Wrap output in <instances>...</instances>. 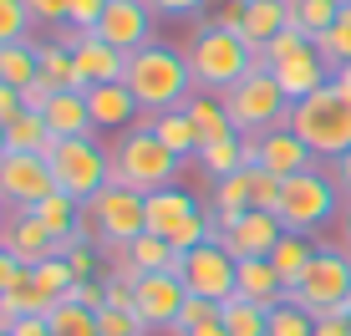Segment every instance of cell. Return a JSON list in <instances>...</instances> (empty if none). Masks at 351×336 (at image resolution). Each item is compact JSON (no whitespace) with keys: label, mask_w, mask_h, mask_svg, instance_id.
I'll list each match as a JSON object with an SVG mask.
<instances>
[{"label":"cell","mask_w":351,"mask_h":336,"mask_svg":"<svg viewBox=\"0 0 351 336\" xmlns=\"http://www.w3.org/2000/svg\"><path fill=\"white\" fill-rule=\"evenodd\" d=\"M346 250H351V209H346Z\"/></svg>","instance_id":"57"},{"label":"cell","mask_w":351,"mask_h":336,"mask_svg":"<svg viewBox=\"0 0 351 336\" xmlns=\"http://www.w3.org/2000/svg\"><path fill=\"white\" fill-rule=\"evenodd\" d=\"M0 82L16 87V92H26L31 82H41V51H36V41L0 46Z\"/></svg>","instance_id":"29"},{"label":"cell","mask_w":351,"mask_h":336,"mask_svg":"<svg viewBox=\"0 0 351 336\" xmlns=\"http://www.w3.org/2000/svg\"><path fill=\"white\" fill-rule=\"evenodd\" d=\"M341 311H346V316H351V296H346V306H341Z\"/></svg>","instance_id":"58"},{"label":"cell","mask_w":351,"mask_h":336,"mask_svg":"<svg viewBox=\"0 0 351 336\" xmlns=\"http://www.w3.org/2000/svg\"><path fill=\"white\" fill-rule=\"evenodd\" d=\"M275 82H280V92L290 102H306L311 92H321V87H331V67H326V56L311 46V51H300V56H285V62H275Z\"/></svg>","instance_id":"20"},{"label":"cell","mask_w":351,"mask_h":336,"mask_svg":"<svg viewBox=\"0 0 351 336\" xmlns=\"http://www.w3.org/2000/svg\"><path fill=\"white\" fill-rule=\"evenodd\" d=\"M209 321H219V301H204V296H189V301H184V311H178V321H173L168 331L189 336V331L209 326Z\"/></svg>","instance_id":"39"},{"label":"cell","mask_w":351,"mask_h":336,"mask_svg":"<svg viewBox=\"0 0 351 336\" xmlns=\"http://www.w3.org/2000/svg\"><path fill=\"white\" fill-rule=\"evenodd\" d=\"M224 107H229V117H234V128L245 138H265L275 128H290V107L295 102L280 92L275 71H250L234 92H224Z\"/></svg>","instance_id":"8"},{"label":"cell","mask_w":351,"mask_h":336,"mask_svg":"<svg viewBox=\"0 0 351 336\" xmlns=\"http://www.w3.org/2000/svg\"><path fill=\"white\" fill-rule=\"evenodd\" d=\"M71 56H77L82 87H102V82H123V77H128V51L107 46L102 36H92V31H77V36H71Z\"/></svg>","instance_id":"17"},{"label":"cell","mask_w":351,"mask_h":336,"mask_svg":"<svg viewBox=\"0 0 351 336\" xmlns=\"http://www.w3.org/2000/svg\"><path fill=\"white\" fill-rule=\"evenodd\" d=\"M280 189H285V178H275L270 168H260V163H250V194H255V209H280Z\"/></svg>","instance_id":"41"},{"label":"cell","mask_w":351,"mask_h":336,"mask_svg":"<svg viewBox=\"0 0 351 336\" xmlns=\"http://www.w3.org/2000/svg\"><path fill=\"white\" fill-rule=\"evenodd\" d=\"M31 5L26 0H0V46H10V41H26V31H31Z\"/></svg>","instance_id":"38"},{"label":"cell","mask_w":351,"mask_h":336,"mask_svg":"<svg viewBox=\"0 0 351 336\" xmlns=\"http://www.w3.org/2000/svg\"><path fill=\"white\" fill-rule=\"evenodd\" d=\"M148 128H153V133H158L168 148L178 153V158H199L204 133H199V123H193L184 107H168V112H148Z\"/></svg>","instance_id":"26"},{"label":"cell","mask_w":351,"mask_h":336,"mask_svg":"<svg viewBox=\"0 0 351 336\" xmlns=\"http://www.w3.org/2000/svg\"><path fill=\"white\" fill-rule=\"evenodd\" d=\"M128 92L138 97L143 112H168V107H184L193 97V71L189 56L173 51L163 41H148L143 51L128 56Z\"/></svg>","instance_id":"1"},{"label":"cell","mask_w":351,"mask_h":336,"mask_svg":"<svg viewBox=\"0 0 351 336\" xmlns=\"http://www.w3.org/2000/svg\"><path fill=\"white\" fill-rule=\"evenodd\" d=\"M290 26V0H239V36L250 46H270Z\"/></svg>","instance_id":"22"},{"label":"cell","mask_w":351,"mask_h":336,"mask_svg":"<svg viewBox=\"0 0 351 336\" xmlns=\"http://www.w3.org/2000/svg\"><path fill=\"white\" fill-rule=\"evenodd\" d=\"M336 21H341V0H290V26L306 31L311 41H321Z\"/></svg>","instance_id":"31"},{"label":"cell","mask_w":351,"mask_h":336,"mask_svg":"<svg viewBox=\"0 0 351 336\" xmlns=\"http://www.w3.org/2000/svg\"><path fill=\"white\" fill-rule=\"evenodd\" d=\"M250 163L270 168L275 178H295V173H306V168H316V153L306 148L300 133L275 128V133H265V138H250Z\"/></svg>","instance_id":"15"},{"label":"cell","mask_w":351,"mask_h":336,"mask_svg":"<svg viewBox=\"0 0 351 336\" xmlns=\"http://www.w3.org/2000/svg\"><path fill=\"white\" fill-rule=\"evenodd\" d=\"M189 71H193V87H204L209 97H224V92H234L239 82L255 71V46L245 41L239 31L229 26H199L189 41Z\"/></svg>","instance_id":"2"},{"label":"cell","mask_w":351,"mask_h":336,"mask_svg":"<svg viewBox=\"0 0 351 336\" xmlns=\"http://www.w3.org/2000/svg\"><path fill=\"white\" fill-rule=\"evenodd\" d=\"M311 46H316V41H311V36L306 31H295V26H285L280 36H275V41L270 46H260V51H265V62H285V56H300V51H311Z\"/></svg>","instance_id":"42"},{"label":"cell","mask_w":351,"mask_h":336,"mask_svg":"<svg viewBox=\"0 0 351 336\" xmlns=\"http://www.w3.org/2000/svg\"><path fill=\"white\" fill-rule=\"evenodd\" d=\"M316 336H351V316H346V311H331V316H316Z\"/></svg>","instance_id":"50"},{"label":"cell","mask_w":351,"mask_h":336,"mask_svg":"<svg viewBox=\"0 0 351 336\" xmlns=\"http://www.w3.org/2000/svg\"><path fill=\"white\" fill-rule=\"evenodd\" d=\"M178 153L148 128V112H143L138 128H128V138H117L112 148V184L123 189H138V194H158L178 178Z\"/></svg>","instance_id":"3"},{"label":"cell","mask_w":351,"mask_h":336,"mask_svg":"<svg viewBox=\"0 0 351 336\" xmlns=\"http://www.w3.org/2000/svg\"><path fill=\"white\" fill-rule=\"evenodd\" d=\"M280 235H285L280 214H270V209H250L239 224H229V230H224L219 245H224L234 260H270V250L280 245Z\"/></svg>","instance_id":"16"},{"label":"cell","mask_w":351,"mask_h":336,"mask_svg":"<svg viewBox=\"0 0 351 336\" xmlns=\"http://www.w3.org/2000/svg\"><path fill=\"white\" fill-rule=\"evenodd\" d=\"M270 336H316V316H306L300 306L280 301L270 311Z\"/></svg>","instance_id":"37"},{"label":"cell","mask_w":351,"mask_h":336,"mask_svg":"<svg viewBox=\"0 0 351 336\" xmlns=\"http://www.w3.org/2000/svg\"><path fill=\"white\" fill-rule=\"evenodd\" d=\"M36 51H41V82L51 92H87L77 56H71V41H36Z\"/></svg>","instance_id":"27"},{"label":"cell","mask_w":351,"mask_h":336,"mask_svg":"<svg viewBox=\"0 0 351 336\" xmlns=\"http://www.w3.org/2000/svg\"><path fill=\"white\" fill-rule=\"evenodd\" d=\"M189 301V285L178 270H153V275H138L132 285V311H138L143 331H168L178 321V311Z\"/></svg>","instance_id":"12"},{"label":"cell","mask_w":351,"mask_h":336,"mask_svg":"<svg viewBox=\"0 0 351 336\" xmlns=\"http://www.w3.org/2000/svg\"><path fill=\"white\" fill-rule=\"evenodd\" d=\"M199 163H204V173L219 184V178L250 168V138H245V133H229V138H219V143H204V148H199Z\"/></svg>","instance_id":"28"},{"label":"cell","mask_w":351,"mask_h":336,"mask_svg":"<svg viewBox=\"0 0 351 336\" xmlns=\"http://www.w3.org/2000/svg\"><path fill=\"white\" fill-rule=\"evenodd\" d=\"M331 178H336V189H341V194L351 199V148H346V153H341V158H336V163H331Z\"/></svg>","instance_id":"52"},{"label":"cell","mask_w":351,"mask_h":336,"mask_svg":"<svg viewBox=\"0 0 351 336\" xmlns=\"http://www.w3.org/2000/svg\"><path fill=\"white\" fill-rule=\"evenodd\" d=\"M0 336H10V331H5V326H0Z\"/></svg>","instance_id":"59"},{"label":"cell","mask_w":351,"mask_h":336,"mask_svg":"<svg viewBox=\"0 0 351 336\" xmlns=\"http://www.w3.org/2000/svg\"><path fill=\"white\" fill-rule=\"evenodd\" d=\"M331 87H336V92H341V97H351V62L331 71Z\"/></svg>","instance_id":"53"},{"label":"cell","mask_w":351,"mask_h":336,"mask_svg":"<svg viewBox=\"0 0 351 336\" xmlns=\"http://www.w3.org/2000/svg\"><path fill=\"white\" fill-rule=\"evenodd\" d=\"M21 275H26V265H21V260H16V255H10V250H5V245H0V296H5V291H10V285H16V280H21Z\"/></svg>","instance_id":"48"},{"label":"cell","mask_w":351,"mask_h":336,"mask_svg":"<svg viewBox=\"0 0 351 336\" xmlns=\"http://www.w3.org/2000/svg\"><path fill=\"white\" fill-rule=\"evenodd\" d=\"M5 331L10 336H51V321H46V316H16Z\"/></svg>","instance_id":"49"},{"label":"cell","mask_w":351,"mask_h":336,"mask_svg":"<svg viewBox=\"0 0 351 336\" xmlns=\"http://www.w3.org/2000/svg\"><path fill=\"white\" fill-rule=\"evenodd\" d=\"M311 255H316V239L311 235H295V230H285L280 235V245L270 250V265L280 270V280H285V291L306 275V265H311Z\"/></svg>","instance_id":"30"},{"label":"cell","mask_w":351,"mask_h":336,"mask_svg":"<svg viewBox=\"0 0 351 336\" xmlns=\"http://www.w3.org/2000/svg\"><path fill=\"white\" fill-rule=\"evenodd\" d=\"M234 296L239 301H255L265 311H275L285 301V280L270 260H239V280H234Z\"/></svg>","instance_id":"24"},{"label":"cell","mask_w":351,"mask_h":336,"mask_svg":"<svg viewBox=\"0 0 351 336\" xmlns=\"http://www.w3.org/2000/svg\"><path fill=\"white\" fill-rule=\"evenodd\" d=\"M219 321L229 336H270V311L255 301H239V296H229L219 306Z\"/></svg>","instance_id":"34"},{"label":"cell","mask_w":351,"mask_h":336,"mask_svg":"<svg viewBox=\"0 0 351 336\" xmlns=\"http://www.w3.org/2000/svg\"><path fill=\"white\" fill-rule=\"evenodd\" d=\"M10 153V133H5V123H0V158Z\"/></svg>","instance_id":"55"},{"label":"cell","mask_w":351,"mask_h":336,"mask_svg":"<svg viewBox=\"0 0 351 336\" xmlns=\"http://www.w3.org/2000/svg\"><path fill=\"white\" fill-rule=\"evenodd\" d=\"M148 5L158 10V16H178V21H184V16H199L209 0H148Z\"/></svg>","instance_id":"47"},{"label":"cell","mask_w":351,"mask_h":336,"mask_svg":"<svg viewBox=\"0 0 351 336\" xmlns=\"http://www.w3.org/2000/svg\"><path fill=\"white\" fill-rule=\"evenodd\" d=\"M87 224L97 230V239H102L107 250L132 245V239L148 230V194L123 189V184H107L102 194L87 204Z\"/></svg>","instance_id":"10"},{"label":"cell","mask_w":351,"mask_h":336,"mask_svg":"<svg viewBox=\"0 0 351 336\" xmlns=\"http://www.w3.org/2000/svg\"><path fill=\"white\" fill-rule=\"evenodd\" d=\"M5 133H10V153H51V143H56V133L46 128V117L31 112V107L21 117H10Z\"/></svg>","instance_id":"32"},{"label":"cell","mask_w":351,"mask_h":336,"mask_svg":"<svg viewBox=\"0 0 351 336\" xmlns=\"http://www.w3.org/2000/svg\"><path fill=\"white\" fill-rule=\"evenodd\" d=\"M5 219H10V209H5V199H0V230H5Z\"/></svg>","instance_id":"56"},{"label":"cell","mask_w":351,"mask_h":336,"mask_svg":"<svg viewBox=\"0 0 351 336\" xmlns=\"http://www.w3.org/2000/svg\"><path fill=\"white\" fill-rule=\"evenodd\" d=\"M31 275H36V285L46 291V301H66L71 285H77V275H71V265H66L62 255H51V260H41V265H31Z\"/></svg>","instance_id":"36"},{"label":"cell","mask_w":351,"mask_h":336,"mask_svg":"<svg viewBox=\"0 0 351 336\" xmlns=\"http://www.w3.org/2000/svg\"><path fill=\"white\" fill-rule=\"evenodd\" d=\"M184 112L193 117V123H199L204 143H219V138H229V133H239L234 117H229V107H224V97H189V102H184Z\"/></svg>","instance_id":"33"},{"label":"cell","mask_w":351,"mask_h":336,"mask_svg":"<svg viewBox=\"0 0 351 336\" xmlns=\"http://www.w3.org/2000/svg\"><path fill=\"white\" fill-rule=\"evenodd\" d=\"M92 36H102L107 46H117V51H143V46L153 41V5L148 0H107L102 21L92 26Z\"/></svg>","instance_id":"14"},{"label":"cell","mask_w":351,"mask_h":336,"mask_svg":"<svg viewBox=\"0 0 351 336\" xmlns=\"http://www.w3.org/2000/svg\"><path fill=\"white\" fill-rule=\"evenodd\" d=\"M31 214L46 224V235L56 239V255H62V245H66V239H77V230L87 224V204H77L71 194H62V189H51Z\"/></svg>","instance_id":"23"},{"label":"cell","mask_w":351,"mask_h":336,"mask_svg":"<svg viewBox=\"0 0 351 336\" xmlns=\"http://www.w3.org/2000/svg\"><path fill=\"white\" fill-rule=\"evenodd\" d=\"M290 133L306 138V148L316 153V158L336 163L351 148V97H341L336 87L311 92L306 102L290 107Z\"/></svg>","instance_id":"4"},{"label":"cell","mask_w":351,"mask_h":336,"mask_svg":"<svg viewBox=\"0 0 351 336\" xmlns=\"http://www.w3.org/2000/svg\"><path fill=\"white\" fill-rule=\"evenodd\" d=\"M46 128H51L56 138H92V107H87V92H56L51 102L41 107Z\"/></svg>","instance_id":"25"},{"label":"cell","mask_w":351,"mask_h":336,"mask_svg":"<svg viewBox=\"0 0 351 336\" xmlns=\"http://www.w3.org/2000/svg\"><path fill=\"white\" fill-rule=\"evenodd\" d=\"M26 5H31L36 21H46V26H56V21L71 16V0H26Z\"/></svg>","instance_id":"46"},{"label":"cell","mask_w":351,"mask_h":336,"mask_svg":"<svg viewBox=\"0 0 351 336\" xmlns=\"http://www.w3.org/2000/svg\"><path fill=\"white\" fill-rule=\"evenodd\" d=\"M316 51L326 56V67H331V71L346 67V62H351V21H336V26L316 41Z\"/></svg>","instance_id":"40"},{"label":"cell","mask_w":351,"mask_h":336,"mask_svg":"<svg viewBox=\"0 0 351 336\" xmlns=\"http://www.w3.org/2000/svg\"><path fill=\"white\" fill-rule=\"evenodd\" d=\"M97 326H102V336H143L138 311H123V306H102L97 311Z\"/></svg>","instance_id":"43"},{"label":"cell","mask_w":351,"mask_h":336,"mask_svg":"<svg viewBox=\"0 0 351 336\" xmlns=\"http://www.w3.org/2000/svg\"><path fill=\"white\" fill-rule=\"evenodd\" d=\"M0 245H5L10 255L21 260V265H41V260L56 255V239L46 235V224L36 219L31 209H10L5 230H0Z\"/></svg>","instance_id":"18"},{"label":"cell","mask_w":351,"mask_h":336,"mask_svg":"<svg viewBox=\"0 0 351 336\" xmlns=\"http://www.w3.org/2000/svg\"><path fill=\"white\" fill-rule=\"evenodd\" d=\"M189 336H229V331H224V321H209V326H199V331H189Z\"/></svg>","instance_id":"54"},{"label":"cell","mask_w":351,"mask_h":336,"mask_svg":"<svg viewBox=\"0 0 351 336\" xmlns=\"http://www.w3.org/2000/svg\"><path fill=\"white\" fill-rule=\"evenodd\" d=\"M346 296H351V250H341V245H316L306 275L285 291V301L300 306L306 316H331V311L346 306Z\"/></svg>","instance_id":"6"},{"label":"cell","mask_w":351,"mask_h":336,"mask_svg":"<svg viewBox=\"0 0 351 336\" xmlns=\"http://www.w3.org/2000/svg\"><path fill=\"white\" fill-rule=\"evenodd\" d=\"M336 209H341V189H336L331 168H306V173L285 178L280 189V224L295 235H321L326 224L336 219Z\"/></svg>","instance_id":"7"},{"label":"cell","mask_w":351,"mask_h":336,"mask_svg":"<svg viewBox=\"0 0 351 336\" xmlns=\"http://www.w3.org/2000/svg\"><path fill=\"white\" fill-rule=\"evenodd\" d=\"M148 235H163L168 245L184 255V250L214 239V224H209V204H199L189 189L168 184L158 194H148Z\"/></svg>","instance_id":"9"},{"label":"cell","mask_w":351,"mask_h":336,"mask_svg":"<svg viewBox=\"0 0 351 336\" xmlns=\"http://www.w3.org/2000/svg\"><path fill=\"white\" fill-rule=\"evenodd\" d=\"M87 107H92V128L97 133H112V128H138V97L128 92V82H102L87 87Z\"/></svg>","instance_id":"21"},{"label":"cell","mask_w":351,"mask_h":336,"mask_svg":"<svg viewBox=\"0 0 351 336\" xmlns=\"http://www.w3.org/2000/svg\"><path fill=\"white\" fill-rule=\"evenodd\" d=\"M178 275H184L189 296H204V301H229L234 296V280H239V260L229 255L219 239H204L178 255Z\"/></svg>","instance_id":"11"},{"label":"cell","mask_w":351,"mask_h":336,"mask_svg":"<svg viewBox=\"0 0 351 336\" xmlns=\"http://www.w3.org/2000/svg\"><path fill=\"white\" fill-rule=\"evenodd\" d=\"M21 112H26V97H21L16 87L0 82V123H10V117H21Z\"/></svg>","instance_id":"51"},{"label":"cell","mask_w":351,"mask_h":336,"mask_svg":"<svg viewBox=\"0 0 351 336\" xmlns=\"http://www.w3.org/2000/svg\"><path fill=\"white\" fill-rule=\"evenodd\" d=\"M102 10H107V0H71V16H66V26L92 31L97 21H102Z\"/></svg>","instance_id":"45"},{"label":"cell","mask_w":351,"mask_h":336,"mask_svg":"<svg viewBox=\"0 0 351 336\" xmlns=\"http://www.w3.org/2000/svg\"><path fill=\"white\" fill-rule=\"evenodd\" d=\"M112 260H117L112 270L128 275V280H138V275H153V270H178V250L168 245L163 235H148V230L132 239V245H117Z\"/></svg>","instance_id":"19"},{"label":"cell","mask_w":351,"mask_h":336,"mask_svg":"<svg viewBox=\"0 0 351 336\" xmlns=\"http://www.w3.org/2000/svg\"><path fill=\"white\" fill-rule=\"evenodd\" d=\"M56 189L46 153H5L0 158V199L5 209H36Z\"/></svg>","instance_id":"13"},{"label":"cell","mask_w":351,"mask_h":336,"mask_svg":"<svg viewBox=\"0 0 351 336\" xmlns=\"http://www.w3.org/2000/svg\"><path fill=\"white\" fill-rule=\"evenodd\" d=\"M46 163H51L56 189L71 194L77 204H92L107 184H112V153H107L97 138H56L51 153H46Z\"/></svg>","instance_id":"5"},{"label":"cell","mask_w":351,"mask_h":336,"mask_svg":"<svg viewBox=\"0 0 351 336\" xmlns=\"http://www.w3.org/2000/svg\"><path fill=\"white\" fill-rule=\"evenodd\" d=\"M46 321H51V336H102L97 311L77 306V301H56L51 311H46Z\"/></svg>","instance_id":"35"},{"label":"cell","mask_w":351,"mask_h":336,"mask_svg":"<svg viewBox=\"0 0 351 336\" xmlns=\"http://www.w3.org/2000/svg\"><path fill=\"white\" fill-rule=\"evenodd\" d=\"M66 301H77V306H87V311H102V306H107V280H102V275H92V280H77Z\"/></svg>","instance_id":"44"}]
</instances>
